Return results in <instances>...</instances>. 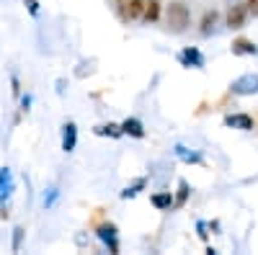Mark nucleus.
Instances as JSON below:
<instances>
[{"instance_id":"1","label":"nucleus","mask_w":258,"mask_h":255,"mask_svg":"<svg viewBox=\"0 0 258 255\" xmlns=\"http://www.w3.org/2000/svg\"><path fill=\"white\" fill-rule=\"evenodd\" d=\"M165 24H168V29L173 31V34H183L188 29V24H191L188 8L183 3H178V0H176V3H170L165 8Z\"/></svg>"},{"instance_id":"2","label":"nucleus","mask_w":258,"mask_h":255,"mask_svg":"<svg viewBox=\"0 0 258 255\" xmlns=\"http://www.w3.org/2000/svg\"><path fill=\"white\" fill-rule=\"evenodd\" d=\"M230 93H232V96H255V93H258V75L248 72V75H243V77H238V80H232Z\"/></svg>"},{"instance_id":"3","label":"nucleus","mask_w":258,"mask_h":255,"mask_svg":"<svg viewBox=\"0 0 258 255\" xmlns=\"http://www.w3.org/2000/svg\"><path fill=\"white\" fill-rule=\"evenodd\" d=\"M96 235H98V240L109 247V252H119V229L111 224V222H106V224H101L98 229H96Z\"/></svg>"},{"instance_id":"4","label":"nucleus","mask_w":258,"mask_h":255,"mask_svg":"<svg viewBox=\"0 0 258 255\" xmlns=\"http://www.w3.org/2000/svg\"><path fill=\"white\" fill-rule=\"evenodd\" d=\"M116 6H119V16L124 21H135L145 11V0H116Z\"/></svg>"},{"instance_id":"5","label":"nucleus","mask_w":258,"mask_h":255,"mask_svg":"<svg viewBox=\"0 0 258 255\" xmlns=\"http://www.w3.org/2000/svg\"><path fill=\"white\" fill-rule=\"evenodd\" d=\"M178 62L183 67H194V70H204V54L197 49V47H186L181 54H178Z\"/></svg>"},{"instance_id":"6","label":"nucleus","mask_w":258,"mask_h":255,"mask_svg":"<svg viewBox=\"0 0 258 255\" xmlns=\"http://www.w3.org/2000/svg\"><path fill=\"white\" fill-rule=\"evenodd\" d=\"M225 126H230V129H240V132H253L255 121H253L250 114H227L225 116Z\"/></svg>"},{"instance_id":"7","label":"nucleus","mask_w":258,"mask_h":255,"mask_svg":"<svg viewBox=\"0 0 258 255\" xmlns=\"http://www.w3.org/2000/svg\"><path fill=\"white\" fill-rule=\"evenodd\" d=\"M13 191H16L13 173H11L8 167H0V204H3V201H8Z\"/></svg>"},{"instance_id":"8","label":"nucleus","mask_w":258,"mask_h":255,"mask_svg":"<svg viewBox=\"0 0 258 255\" xmlns=\"http://www.w3.org/2000/svg\"><path fill=\"white\" fill-rule=\"evenodd\" d=\"M245 16H248V3H238V6H230L227 11V26L230 29H240L245 24Z\"/></svg>"},{"instance_id":"9","label":"nucleus","mask_w":258,"mask_h":255,"mask_svg":"<svg viewBox=\"0 0 258 255\" xmlns=\"http://www.w3.org/2000/svg\"><path fill=\"white\" fill-rule=\"evenodd\" d=\"M232 54H235V57H255V54H258V47L253 44L250 39L240 36V39L232 41Z\"/></svg>"},{"instance_id":"10","label":"nucleus","mask_w":258,"mask_h":255,"mask_svg":"<svg viewBox=\"0 0 258 255\" xmlns=\"http://www.w3.org/2000/svg\"><path fill=\"white\" fill-rule=\"evenodd\" d=\"M75 144H78V126L73 121H68V124L62 126V150L64 152H73Z\"/></svg>"},{"instance_id":"11","label":"nucleus","mask_w":258,"mask_h":255,"mask_svg":"<svg viewBox=\"0 0 258 255\" xmlns=\"http://www.w3.org/2000/svg\"><path fill=\"white\" fill-rule=\"evenodd\" d=\"M173 155L181 162H186V165H202V155L197 150H188V147H183V144H176L173 147Z\"/></svg>"},{"instance_id":"12","label":"nucleus","mask_w":258,"mask_h":255,"mask_svg":"<svg viewBox=\"0 0 258 255\" xmlns=\"http://www.w3.org/2000/svg\"><path fill=\"white\" fill-rule=\"evenodd\" d=\"M121 129H124V134L135 137V139H142V137H145V124H142L140 119H135V116L124 119V121H121Z\"/></svg>"},{"instance_id":"13","label":"nucleus","mask_w":258,"mask_h":255,"mask_svg":"<svg viewBox=\"0 0 258 255\" xmlns=\"http://www.w3.org/2000/svg\"><path fill=\"white\" fill-rule=\"evenodd\" d=\"M150 201H153V206L158 211H170V209H173V204H176V196L170 194V191H163V194H155Z\"/></svg>"},{"instance_id":"14","label":"nucleus","mask_w":258,"mask_h":255,"mask_svg":"<svg viewBox=\"0 0 258 255\" xmlns=\"http://www.w3.org/2000/svg\"><path fill=\"white\" fill-rule=\"evenodd\" d=\"M93 134H98V137H111V139H119L121 134H124V129H121V124H98L96 129H93Z\"/></svg>"},{"instance_id":"15","label":"nucleus","mask_w":258,"mask_h":255,"mask_svg":"<svg viewBox=\"0 0 258 255\" xmlns=\"http://www.w3.org/2000/svg\"><path fill=\"white\" fill-rule=\"evenodd\" d=\"M142 16H145L147 24H153V21H158V18H160V3H158V0H147V3H145V11H142Z\"/></svg>"},{"instance_id":"16","label":"nucleus","mask_w":258,"mask_h":255,"mask_svg":"<svg viewBox=\"0 0 258 255\" xmlns=\"http://www.w3.org/2000/svg\"><path fill=\"white\" fill-rule=\"evenodd\" d=\"M217 11H207L204 13V18H202V26H199V31L204 34V36H209L212 34V29H214V24H217Z\"/></svg>"},{"instance_id":"17","label":"nucleus","mask_w":258,"mask_h":255,"mask_svg":"<svg viewBox=\"0 0 258 255\" xmlns=\"http://www.w3.org/2000/svg\"><path fill=\"white\" fill-rule=\"evenodd\" d=\"M188 196H191V186H188L186 181H181V183H178V194H176V204H173V209H183L186 201H188Z\"/></svg>"},{"instance_id":"18","label":"nucleus","mask_w":258,"mask_h":255,"mask_svg":"<svg viewBox=\"0 0 258 255\" xmlns=\"http://www.w3.org/2000/svg\"><path fill=\"white\" fill-rule=\"evenodd\" d=\"M145 186H147V181H145V178H137L132 186H126V188L121 191V199H135V196L140 194V191H142Z\"/></svg>"},{"instance_id":"19","label":"nucleus","mask_w":258,"mask_h":255,"mask_svg":"<svg viewBox=\"0 0 258 255\" xmlns=\"http://www.w3.org/2000/svg\"><path fill=\"white\" fill-rule=\"evenodd\" d=\"M57 199H59V188H57V186H49L47 194H44V206L52 209V206L57 204Z\"/></svg>"},{"instance_id":"20","label":"nucleus","mask_w":258,"mask_h":255,"mask_svg":"<svg viewBox=\"0 0 258 255\" xmlns=\"http://www.w3.org/2000/svg\"><path fill=\"white\" fill-rule=\"evenodd\" d=\"M21 240H24V227H16V229H13V242H11V250H13V252L21 250Z\"/></svg>"},{"instance_id":"21","label":"nucleus","mask_w":258,"mask_h":255,"mask_svg":"<svg viewBox=\"0 0 258 255\" xmlns=\"http://www.w3.org/2000/svg\"><path fill=\"white\" fill-rule=\"evenodd\" d=\"M207 222H197V235H199V240H207V235H209V232H207Z\"/></svg>"},{"instance_id":"22","label":"nucleus","mask_w":258,"mask_h":255,"mask_svg":"<svg viewBox=\"0 0 258 255\" xmlns=\"http://www.w3.org/2000/svg\"><path fill=\"white\" fill-rule=\"evenodd\" d=\"M26 8L31 16H39V0H26Z\"/></svg>"},{"instance_id":"23","label":"nucleus","mask_w":258,"mask_h":255,"mask_svg":"<svg viewBox=\"0 0 258 255\" xmlns=\"http://www.w3.org/2000/svg\"><path fill=\"white\" fill-rule=\"evenodd\" d=\"M29 106H31V96H24V98H21V109L29 111Z\"/></svg>"},{"instance_id":"24","label":"nucleus","mask_w":258,"mask_h":255,"mask_svg":"<svg viewBox=\"0 0 258 255\" xmlns=\"http://www.w3.org/2000/svg\"><path fill=\"white\" fill-rule=\"evenodd\" d=\"M11 85H13V96L21 93V85H18V77H11Z\"/></svg>"},{"instance_id":"25","label":"nucleus","mask_w":258,"mask_h":255,"mask_svg":"<svg viewBox=\"0 0 258 255\" xmlns=\"http://www.w3.org/2000/svg\"><path fill=\"white\" fill-rule=\"evenodd\" d=\"M248 6L253 8V13H258V0H248Z\"/></svg>"}]
</instances>
